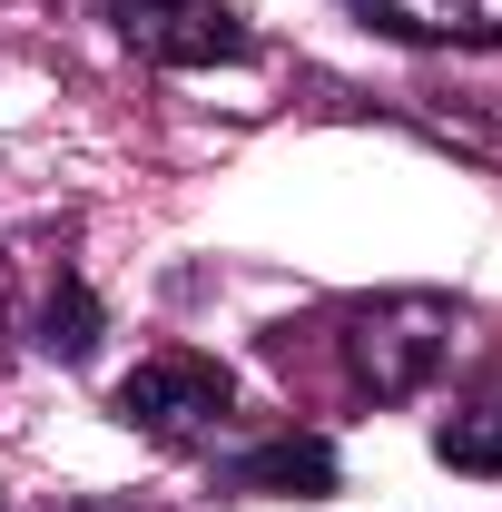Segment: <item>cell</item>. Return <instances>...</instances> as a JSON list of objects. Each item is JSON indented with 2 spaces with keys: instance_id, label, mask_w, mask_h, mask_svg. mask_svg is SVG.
<instances>
[{
  "instance_id": "cell-3",
  "label": "cell",
  "mask_w": 502,
  "mask_h": 512,
  "mask_svg": "<svg viewBox=\"0 0 502 512\" xmlns=\"http://www.w3.org/2000/svg\"><path fill=\"white\" fill-rule=\"evenodd\" d=\"M119 20V40L158 69H237L247 60V30L227 0H99Z\"/></svg>"
},
{
  "instance_id": "cell-5",
  "label": "cell",
  "mask_w": 502,
  "mask_h": 512,
  "mask_svg": "<svg viewBox=\"0 0 502 512\" xmlns=\"http://www.w3.org/2000/svg\"><path fill=\"white\" fill-rule=\"evenodd\" d=\"M355 10L404 30V40H463V50L502 40V0H355Z\"/></svg>"
},
{
  "instance_id": "cell-2",
  "label": "cell",
  "mask_w": 502,
  "mask_h": 512,
  "mask_svg": "<svg viewBox=\"0 0 502 512\" xmlns=\"http://www.w3.org/2000/svg\"><path fill=\"white\" fill-rule=\"evenodd\" d=\"M119 414L128 434H148V444H217L227 434V414H237V384H227V365H207V355H148L138 375L119 384Z\"/></svg>"
},
{
  "instance_id": "cell-7",
  "label": "cell",
  "mask_w": 502,
  "mask_h": 512,
  "mask_svg": "<svg viewBox=\"0 0 502 512\" xmlns=\"http://www.w3.org/2000/svg\"><path fill=\"white\" fill-rule=\"evenodd\" d=\"M40 345H50L60 365H89V355H99V296H89L79 276H60V296H50V316H40Z\"/></svg>"
},
{
  "instance_id": "cell-4",
  "label": "cell",
  "mask_w": 502,
  "mask_h": 512,
  "mask_svg": "<svg viewBox=\"0 0 502 512\" xmlns=\"http://www.w3.org/2000/svg\"><path fill=\"white\" fill-rule=\"evenodd\" d=\"M227 483L256 493V503H315V493H335V444L325 434H276V444L237 453Z\"/></svg>"
},
{
  "instance_id": "cell-8",
  "label": "cell",
  "mask_w": 502,
  "mask_h": 512,
  "mask_svg": "<svg viewBox=\"0 0 502 512\" xmlns=\"http://www.w3.org/2000/svg\"><path fill=\"white\" fill-rule=\"evenodd\" d=\"M60 512H119V503H60Z\"/></svg>"
},
{
  "instance_id": "cell-1",
  "label": "cell",
  "mask_w": 502,
  "mask_h": 512,
  "mask_svg": "<svg viewBox=\"0 0 502 512\" xmlns=\"http://www.w3.org/2000/svg\"><path fill=\"white\" fill-rule=\"evenodd\" d=\"M453 345H463V306L453 296H365V306L335 316V365H345V394H365V404L434 394Z\"/></svg>"
},
{
  "instance_id": "cell-6",
  "label": "cell",
  "mask_w": 502,
  "mask_h": 512,
  "mask_svg": "<svg viewBox=\"0 0 502 512\" xmlns=\"http://www.w3.org/2000/svg\"><path fill=\"white\" fill-rule=\"evenodd\" d=\"M434 453L453 463V473H502V394L443 414V424H434Z\"/></svg>"
}]
</instances>
